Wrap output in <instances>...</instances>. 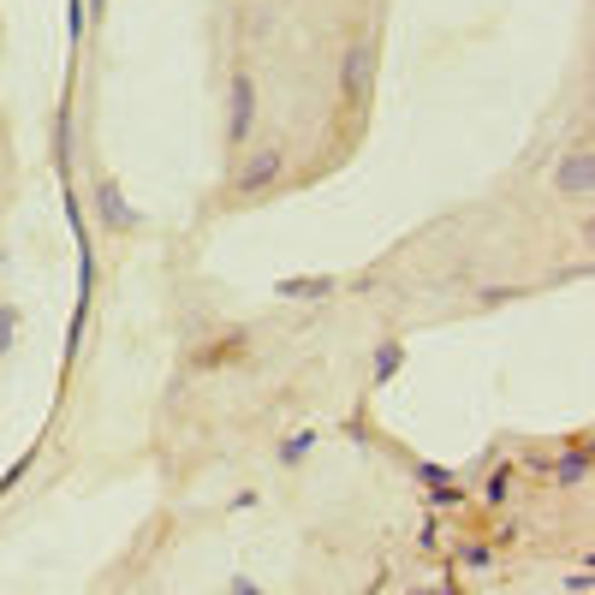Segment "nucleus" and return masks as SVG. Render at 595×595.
Masks as SVG:
<instances>
[{
    "instance_id": "obj_15",
    "label": "nucleus",
    "mask_w": 595,
    "mask_h": 595,
    "mask_svg": "<svg viewBox=\"0 0 595 595\" xmlns=\"http://www.w3.org/2000/svg\"><path fill=\"white\" fill-rule=\"evenodd\" d=\"M24 476H30V453H24V459H18V464H12V471H7V476H0V495H12V488H18V483H24Z\"/></svg>"
},
{
    "instance_id": "obj_5",
    "label": "nucleus",
    "mask_w": 595,
    "mask_h": 595,
    "mask_svg": "<svg viewBox=\"0 0 595 595\" xmlns=\"http://www.w3.org/2000/svg\"><path fill=\"white\" fill-rule=\"evenodd\" d=\"M96 221L108 226V233H132V226H144V214L125 202V191H120L113 173H96Z\"/></svg>"
},
{
    "instance_id": "obj_11",
    "label": "nucleus",
    "mask_w": 595,
    "mask_h": 595,
    "mask_svg": "<svg viewBox=\"0 0 595 595\" xmlns=\"http://www.w3.org/2000/svg\"><path fill=\"white\" fill-rule=\"evenodd\" d=\"M512 488H518V471H512V464H495L488 483H483V506H495V512H500V506L512 500Z\"/></svg>"
},
{
    "instance_id": "obj_9",
    "label": "nucleus",
    "mask_w": 595,
    "mask_h": 595,
    "mask_svg": "<svg viewBox=\"0 0 595 595\" xmlns=\"http://www.w3.org/2000/svg\"><path fill=\"white\" fill-rule=\"evenodd\" d=\"M238 358H245V334H221V339H209L202 351H191L197 370H221V363H238Z\"/></svg>"
},
{
    "instance_id": "obj_21",
    "label": "nucleus",
    "mask_w": 595,
    "mask_h": 595,
    "mask_svg": "<svg viewBox=\"0 0 595 595\" xmlns=\"http://www.w3.org/2000/svg\"><path fill=\"white\" fill-rule=\"evenodd\" d=\"M84 7H90V24H96L101 12H108V0H84Z\"/></svg>"
},
{
    "instance_id": "obj_17",
    "label": "nucleus",
    "mask_w": 595,
    "mask_h": 595,
    "mask_svg": "<svg viewBox=\"0 0 595 595\" xmlns=\"http://www.w3.org/2000/svg\"><path fill=\"white\" fill-rule=\"evenodd\" d=\"M226 595H269V590H262V584H257V578H245V572H238V578H233V584H226Z\"/></svg>"
},
{
    "instance_id": "obj_8",
    "label": "nucleus",
    "mask_w": 595,
    "mask_h": 595,
    "mask_svg": "<svg viewBox=\"0 0 595 595\" xmlns=\"http://www.w3.org/2000/svg\"><path fill=\"white\" fill-rule=\"evenodd\" d=\"M315 441H322V429H293V435H281V447H274V464H281V471H298L303 459H310L315 453Z\"/></svg>"
},
{
    "instance_id": "obj_1",
    "label": "nucleus",
    "mask_w": 595,
    "mask_h": 595,
    "mask_svg": "<svg viewBox=\"0 0 595 595\" xmlns=\"http://www.w3.org/2000/svg\"><path fill=\"white\" fill-rule=\"evenodd\" d=\"M257 120H262L257 78H250L245 66H233V78H226V149H245L250 132H257Z\"/></svg>"
},
{
    "instance_id": "obj_22",
    "label": "nucleus",
    "mask_w": 595,
    "mask_h": 595,
    "mask_svg": "<svg viewBox=\"0 0 595 595\" xmlns=\"http://www.w3.org/2000/svg\"><path fill=\"white\" fill-rule=\"evenodd\" d=\"M405 595H435V590H405Z\"/></svg>"
},
{
    "instance_id": "obj_10",
    "label": "nucleus",
    "mask_w": 595,
    "mask_h": 595,
    "mask_svg": "<svg viewBox=\"0 0 595 595\" xmlns=\"http://www.w3.org/2000/svg\"><path fill=\"white\" fill-rule=\"evenodd\" d=\"M417 476L435 483V488H429V506H464V483H459V476H447L441 464H417Z\"/></svg>"
},
{
    "instance_id": "obj_14",
    "label": "nucleus",
    "mask_w": 595,
    "mask_h": 595,
    "mask_svg": "<svg viewBox=\"0 0 595 595\" xmlns=\"http://www.w3.org/2000/svg\"><path fill=\"white\" fill-rule=\"evenodd\" d=\"M66 36H72V42L90 36V7H84V0H66Z\"/></svg>"
},
{
    "instance_id": "obj_19",
    "label": "nucleus",
    "mask_w": 595,
    "mask_h": 595,
    "mask_svg": "<svg viewBox=\"0 0 595 595\" xmlns=\"http://www.w3.org/2000/svg\"><path fill=\"white\" fill-rule=\"evenodd\" d=\"M262 495H257V488H238V495L233 500H226V506H233V512H250V506H257Z\"/></svg>"
},
{
    "instance_id": "obj_6",
    "label": "nucleus",
    "mask_w": 595,
    "mask_h": 595,
    "mask_svg": "<svg viewBox=\"0 0 595 595\" xmlns=\"http://www.w3.org/2000/svg\"><path fill=\"white\" fill-rule=\"evenodd\" d=\"M334 293H339L334 274H286V281H274V298H286V303H322Z\"/></svg>"
},
{
    "instance_id": "obj_3",
    "label": "nucleus",
    "mask_w": 595,
    "mask_h": 595,
    "mask_svg": "<svg viewBox=\"0 0 595 595\" xmlns=\"http://www.w3.org/2000/svg\"><path fill=\"white\" fill-rule=\"evenodd\" d=\"M281 173H286V149H274V144H262V149H250L245 161L233 168V197H262V191H274L281 185Z\"/></svg>"
},
{
    "instance_id": "obj_7",
    "label": "nucleus",
    "mask_w": 595,
    "mask_h": 595,
    "mask_svg": "<svg viewBox=\"0 0 595 595\" xmlns=\"http://www.w3.org/2000/svg\"><path fill=\"white\" fill-rule=\"evenodd\" d=\"M411 363V346L405 339H382V346L370 351V387H387V382H399V370Z\"/></svg>"
},
{
    "instance_id": "obj_2",
    "label": "nucleus",
    "mask_w": 595,
    "mask_h": 595,
    "mask_svg": "<svg viewBox=\"0 0 595 595\" xmlns=\"http://www.w3.org/2000/svg\"><path fill=\"white\" fill-rule=\"evenodd\" d=\"M370 90H375V36H351L339 48V96H346V108H370Z\"/></svg>"
},
{
    "instance_id": "obj_16",
    "label": "nucleus",
    "mask_w": 595,
    "mask_h": 595,
    "mask_svg": "<svg viewBox=\"0 0 595 595\" xmlns=\"http://www.w3.org/2000/svg\"><path fill=\"white\" fill-rule=\"evenodd\" d=\"M566 590H572V595H595V572H590V566H584V572H572V578H566Z\"/></svg>"
},
{
    "instance_id": "obj_20",
    "label": "nucleus",
    "mask_w": 595,
    "mask_h": 595,
    "mask_svg": "<svg viewBox=\"0 0 595 595\" xmlns=\"http://www.w3.org/2000/svg\"><path fill=\"white\" fill-rule=\"evenodd\" d=\"M506 298H518V286H488L483 303H506Z\"/></svg>"
},
{
    "instance_id": "obj_4",
    "label": "nucleus",
    "mask_w": 595,
    "mask_h": 595,
    "mask_svg": "<svg viewBox=\"0 0 595 595\" xmlns=\"http://www.w3.org/2000/svg\"><path fill=\"white\" fill-rule=\"evenodd\" d=\"M554 191L572 197V202H584L595 191V144H590V137H578V144L554 161Z\"/></svg>"
},
{
    "instance_id": "obj_18",
    "label": "nucleus",
    "mask_w": 595,
    "mask_h": 595,
    "mask_svg": "<svg viewBox=\"0 0 595 595\" xmlns=\"http://www.w3.org/2000/svg\"><path fill=\"white\" fill-rule=\"evenodd\" d=\"M459 560H464V566H488V548H483V542H464Z\"/></svg>"
},
{
    "instance_id": "obj_12",
    "label": "nucleus",
    "mask_w": 595,
    "mask_h": 595,
    "mask_svg": "<svg viewBox=\"0 0 595 595\" xmlns=\"http://www.w3.org/2000/svg\"><path fill=\"white\" fill-rule=\"evenodd\" d=\"M584 476H590V453H584V447H572L560 464H554V483H560V488H578Z\"/></svg>"
},
{
    "instance_id": "obj_13",
    "label": "nucleus",
    "mask_w": 595,
    "mask_h": 595,
    "mask_svg": "<svg viewBox=\"0 0 595 595\" xmlns=\"http://www.w3.org/2000/svg\"><path fill=\"white\" fill-rule=\"evenodd\" d=\"M18 322H24V310H18L12 298H0V358L18 346Z\"/></svg>"
}]
</instances>
